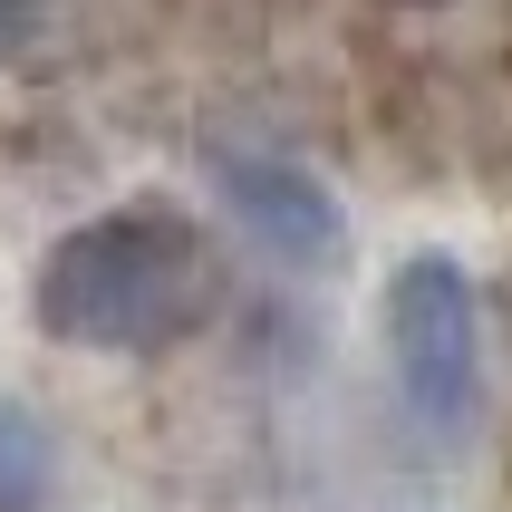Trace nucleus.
<instances>
[{"label":"nucleus","instance_id":"7ed1b4c3","mask_svg":"<svg viewBox=\"0 0 512 512\" xmlns=\"http://www.w3.org/2000/svg\"><path fill=\"white\" fill-rule=\"evenodd\" d=\"M203 165H213L223 223H242L271 261H290V271H329V261H339L348 213H339V194H329L310 165H290L281 145H213Z\"/></svg>","mask_w":512,"mask_h":512},{"label":"nucleus","instance_id":"f03ea898","mask_svg":"<svg viewBox=\"0 0 512 512\" xmlns=\"http://www.w3.org/2000/svg\"><path fill=\"white\" fill-rule=\"evenodd\" d=\"M387 368H397L406 416L445 445L474 435L484 416V300L455 252H406L387 281Z\"/></svg>","mask_w":512,"mask_h":512},{"label":"nucleus","instance_id":"20e7f679","mask_svg":"<svg viewBox=\"0 0 512 512\" xmlns=\"http://www.w3.org/2000/svg\"><path fill=\"white\" fill-rule=\"evenodd\" d=\"M49 435L29 426L20 406H0V512H39L49 503Z\"/></svg>","mask_w":512,"mask_h":512},{"label":"nucleus","instance_id":"39448f33","mask_svg":"<svg viewBox=\"0 0 512 512\" xmlns=\"http://www.w3.org/2000/svg\"><path fill=\"white\" fill-rule=\"evenodd\" d=\"M39 39V0H0V58H20Z\"/></svg>","mask_w":512,"mask_h":512},{"label":"nucleus","instance_id":"f257e3e1","mask_svg":"<svg viewBox=\"0 0 512 512\" xmlns=\"http://www.w3.org/2000/svg\"><path fill=\"white\" fill-rule=\"evenodd\" d=\"M29 310L58 348H97V358L174 348L184 329L213 319V242L174 203L87 213L78 232L49 242L39 281H29Z\"/></svg>","mask_w":512,"mask_h":512}]
</instances>
